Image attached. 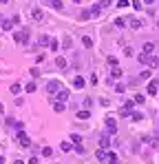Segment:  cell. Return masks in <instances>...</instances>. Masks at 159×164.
<instances>
[{
    "instance_id": "6da1fadb",
    "label": "cell",
    "mask_w": 159,
    "mask_h": 164,
    "mask_svg": "<svg viewBox=\"0 0 159 164\" xmlns=\"http://www.w3.org/2000/svg\"><path fill=\"white\" fill-rule=\"evenodd\" d=\"M104 122H106L108 135H115V133H117V122H115V118H113V115H106V120H104Z\"/></svg>"
},
{
    "instance_id": "7a4b0ae2",
    "label": "cell",
    "mask_w": 159,
    "mask_h": 164,
    "mask_svg": "<svg viewBox=\"0 0 159 164\" xmlns=\"http://www.w3.org/2000/svg\"><path fill=\"white\" fill-rule=\"evenodd\" d=\"M16 42H20V44H27L29 42V29H20V31H16Z\"/></svg>"
},
{
    "instance_id": "3957f363",
    "label": "cell",
    "mask_w": 159,
    "mask_h": 164,
    "mask_svg": "<svg viewBox=\"0 0 159 164\" xmlns=\"http://www.w3.org/2000/svg\"><path fill=\"white\" fill-rule=\"evenodd\" d=\"M71 84H73V89H84V87H86V80H84L82 75H75V78H73V80H71Z\"/></svg>"
},
{
    "instance_id": "277c9868",
    "label": "cell",
    "mask_w": 159,
    "mask_h": 164,
    "mask_svg": "<svg viewBox=\"0 0 159 164\" xmlns=\"http://www.w3.org/2000/svg\"><path fill=\"white\" fill-rule=\"evenodd\" d=\"M18 142H20L22 147H31V140H29V135H27V133L22 131V129L18 131Z\"/></svg>"
},
{
    "instance_id": "5b68a950",
    "label": "cell",
    "mask_w": 159,
    "mask_h": 164,
    "mask_svg": "<svg viewBox=\"0 0 159 164\" xmlns=\"http://www.w3.org/2000/svg\"><path fill=\"white\" fill-rule=\"evenodd\" d=\"M55 100H58V102H67L69 100V89H60L58 93H55Z\"/></svg>"
},
{
    "instance_id": "8992f818",
    "label": "cell",
    "mask_w": 159,
    "mask_h": 164,
    "mask_svg": "<svg viewBox=\"0 0 159 164\" xmlns=\"http://www.w3.org/2000/svg\"><path fill=\"white\" fill-rule=\"evenodd\" d=\"M0 22H2V29H5V31H11L13 25H16V22H13V18H11V20H5L2 16H0Z\"/></svg>"
},
{
    "instance_id": "52a82bcc",
    "label": "cell",
    "mask_w": 159,
    "mask_h": 164,
    "mask_svg": "<svg viewBox=\"0 0 159 164\" xmlns=\"http://www.w3.org/2000/svg\"><path fill=\"white\" fill-rule=\"evenodd\" d=\"M62 89V87H60V82H49V84H47V91H49V93H58V91Z\"/></svg>"
},
{
    "instance_id": "ba28073f",
    "label": "cell",
    "mask_w": 159,
    "mask_h": 164,
    "mask_svg": "<svg viewBox=\"0 0 159 164\" xmlns=\"http://www.w3.org/2000/svg\"><path fill=\"white\" fill-rule=\"evenodd\" d=\"M31 16H33V20H38V22H40V20H44V13H42V9H31Z\"/></svg>"
},
{
    "instance_id": "9c48e42d",
    "label": "cell",
    "mask_w": 159,
    "mask_h": 164,
    "mask_svg": "<svg viewBox=\"0 0 159 164\" xmlns=\"http://www.w3.org/2000/svg\"><path fill=\"white\" fill-rule=\"evenodd\" d=\"M75 118H77V120H88V118H91V111H88V109H84V111H77Z\"/></svg>"
},
{
    "instance_id": "30bf717a",
    "label": "cell",
    "mask_w": 159,
    "mask_h": 164,
    "mask_svg": "<svg viewBox=\"0 0 159 164\" xmlns=\"http://www.w3.org/2000/svg\"><path fill=\"white\" fill-rule=\"evenodd\" d=\"M108 144H110V135H108V133H104V135L100 138V147H102V149H106Z\"/></svg>"
},
{
    "instance_id": "8fae6325",
    "label": "cell",
    "mask_w": 159,
    "mask_h": 164,
    "mask_svg": "<svg viewBox=\"0 0 159 164\" xmlns=\"http://www.w3.org/2000/svg\"><path fill=\"white\" fill-rule=\"evenodd\" d=\"M64 109H67L64 102H53V111H55V113H64Z\"/></svg>"
},
{
    "instance_id": "7c38bea8",
    "label": "cell",
    "mask_w": 159,
    "mask_h": 164,
    "mask_svg": "<svg viewBox=\"0 0 159 164\" xmlns=\"http://www.w3.org/2000/svg\"><path fill=\"white\" fill-rule=\"evenodd\" d=\"M155 51V42H144V53H152Z\"/></svg>"
},
{
    "instance_id": "4fadbf2b",
    "label": "cell",
    "mask_w": 159,
    "mask_h": 164,
    "mask_svg": "<svg viewBox=\"0 0 159 164\" xmlns=\"http://www.w3.org/2000/svg\"><path fill=\"white\" fill-rule=\"evenodd\" d=\"M51 7H53V9H58V11H60V9L64 7V2H62V0H51Z\"/></svg>"
},
{
    "instance_id": "5bb4252c",
    "label": "cell",
    "mask_w": 159,
    "mask_h": 164,
    "mask_svg": "<svg viewBox=\"0 0 159 164\" xmlns=\"http://www.w3.org/2000/svg\"><path fill=\"white\" fill-rule=\"evenodd\" d=\"M55 65H58L60 69H62V71H64V69H67V67H69V65H67V60H64V58H58V60H55Z\"/></svg>"
},
{
    "instance_id": "9a60e30c",
    "label": "cell",
    "mask_w": 159,
    "mask_h": 164,
    "mask_svg": "<svg viewBox=\"0 0 159 164\" xmlns=\"http://www.w3.org/2000/svg\"><path fill=\"white\" fill-rule=\"evenodd\" d=\"M110 75H113V78H122V69H119V67H113V69H110Z\"/></svg>"
},
{
    "instance_id": "2e32d148",
    "label": "cell",
    "mask_w": 159,
    "mask_h": 164,
    "mask_svg": "<svg viewBox=\"0 0 159 164\" xmlns=\"http://www.w3.org/2000/svg\"><path fill=\"white\" fill-rule=\"evenodd\" d=\"M82 44L86 47V49H91V47H93V40L88 38V36H84V38H82Z\"/></svg>"
},
{
    "instance_id": "e0dca14e",
    "label": "cell",
    "mask_w": 159,
    "mask_h": 164,
    "mask_svg": "<svg viewBox=\"0 0 159 164\" xmlns=\"http://www.w3.org/2000/svg\"><path fill=\"white\" fill-rule=\"evenodd\" d=\"M130 27H133V29H142V20L133 18V20H130Z\"/></svg>"
},
{
    "instance_id": "ac0fdd59",
    "label": "cell",
    "mask_w": 159,
    "mask_h": 164,
    "mask_svg": "<svg viewBox=\"0 0 159 164\" xmlns=\"http://www.w3.org/2000/svg\"><path fill=\"white\" fill-rule=\"evenodd\" d=\"M71 142H73L75 147H82V138H80V135H71Z\"/></svg>"
},
{
    "instance_id": "d6986e66",
    "label": "cell",
    "mask_w": 159,
    "mask_h": 164,
    "mask_svg": "<svg viewBox=\"0 0 159 164\" xmlns=\"http://www.w3.org/2000/svg\"><path fill=\"white\" fill-rule=\"evenodd\" d=\"M106 157H108V153L104 149H97V160H106Z\"/></svg>"
},
{
    "instance_id": "ffe728a7",
    "label": "cell",
    "mask_w": 159,
    "mask_h": 164,
    "mask_svg": "<svg viewBox=\"0 0 159 164\" xmlns=\"http://www.w3.org/2000/svg\"><path fill=\"white\" fill-rule=\"evenodd\" d=\"M49 47H51V49H53V51H58V49H60V42L55 40V38H51V42H49Z\"/></svg>"
},
{
    "instance_id": "44dd1931",
    "label": "cell",
    "mask_w": 159,
    "mask_h": 164,
    "mask_svg": "<svg viewBox=\"0 0 159 164\" xmlns=\"http://www.w3.org/2000/svg\"><path fill=\"white\" fill-rule=\"evenodd\" d=\"M42 155H44V157H51V155H53V149H51V147H44V149H42Z\"/></svg>"
},
{
    "instance_id": "7402d4cb",
    "label": "cell",
    "mask_w": 159,
    "mask_h": 164,
    "mask_svg": "<svg viewBox=\"0 0 159 164\" xmlns=\"http://www.w3.org/2000/svg\"><path fill=\"white\" fill-rule=\"evenodd\" d=\"M148 93H150V95H155V93H157V84H155V82H150V84H148Z\"/></svg>"
},
{
    "instance_id": "603a6c76",
    "label": "cell",
    "mask_w": 159,
    "mask_h": 164,
    "mask_svg": "<svg viewBox=\"0 0 159 164\" xmlns=\"http://www.w3.org/2000/svg\"><path fill=\"white\" fill-rule=\"evenodd\" d=\"M60 149H62V151H71V149H73V144H71V142H62V144H60Z\"/></svg>"
},
{
    "instance_id": "cb8c5ba5",
    "label": "cell",
    "mask_w": 159,
    "mask_h": 164,
    "mask_svg": "<svg viewBox=\"0 0 159 164\" xmlns=\"http://www.w3.org/2000/svg\"><path fill=\"white\" fill-rule=\"evenodd\" d=\"M49 42H51V38H49V36H40V44H42V47H47Z\"/></svg>"
},
{
    "instance_id": "d4e9b609",
    "label": "cell",
    "mask_w": 159,
    "mask_h": 164,
    "mask_svg": "<svg viewBox=\"0 0 159 164\" xmlns=\"http://www.w3.org/2000/svg\"><path fill=\"white\" fill-rule=\"evenodd\" d=\"M115 27H119V29L126 27V20H124V18H115Z\"/></svg>"
},
{
    "instance_id": "484cf974",
    "label": "cell",
    "mask_w": 159,
    "mask_h": 164,
    "mask_svg": "<svg viewBox=\"0 0 159 164\" xmlns=\"http://www.w3.org/2000/svg\"><path fill=\"white\" fill-rule=\"evenodd\" d=\"M133 102H135V104H144V102H146V98H144V95H135Z\"/></svg>"
},
{
    "instance_id": "4316f807",
    "label": "cell",
    "mask_w": 159,
    "mask_h": 164,
    "mask_svg": "<svg viewBox=\"0 0 159 164\" xmlns=\"http://www.w3.org/2000/svg\"><path fill=\"white\" fill-rule=\"evenodd\" d=\"M108 164H119V160H117L115 153H110V155H108Z\"/></svg>"
},
{
    "instance_id": "83f0119b",
    "label": "cell",
    "mask_w": 159,
    "mask_h": 164,
    "mask_svg": "<svg viewBox=\"0 0 159 164\" xmlns=\"http://www.w3.org/2000/svg\"><path fill=\"white\" fill-rule=\"evenodd\" d=\"M25 89H27V93H33V91H35V84H33V82H29Z\"/></svg>"
},
{
    "instance_id": "f1b7e54d",
    "label": "cell",
    "mask_w": 159,
    "mask_h": 164,
    "mask_svg": "<svg viewBox=\"0 0 159 164\" xmlns=\"http://www.w3.org/2000/svg\"><path fill=\"white\" fill-rule=\"evenodd\" d=\"M130 118H133L135 122H139V120H144V115H142V113H130Z\"/></svg>"
},
{
    "instance_id": "f546056e",
    "label": "cell",
    "mask_w": 159,
    "mask_h": 164,
    "mask_svg": "<svg viewBox=\"0 0 159 164\" xmlns=\"http://www.w3.org/2000/svg\"><path fill=\"white\" fill-rule=\"evenodd\" d=\"M20 89H22L20 84H11V93H20Z\"/></svg>"
},
{
    "instance_id": "4dcf8cb0",
    "label": "cell",
    "mask_w": 159,
    "mask_h": 164,
    "mask_svg": "<svg viewBox=\"0 0 159 164\" xmlns=\"http://www.w3.org/2000/svg\"><path fill=\"white\" fill-rule=\"evenodd\" d=\"M84 107L91 109V107H93V100H91V98H86V100H84Z\"/></svg>"
},
{
    "instance_id": "1f68e13d",
    "label": "cell",
    "mask_w": 159,
    "mask_h": 164,
    "mask_svg": "<svg viewBox=\"0 0 159 164\" xmlns=\"http://www.w3.org/2000/svg\"><path fill=\"white\" fill-rule=\"evenodd\" d=\"M117 7L122 9V7H128V0H117Z\"/></svg>"
},
{
    "instance_id": "d6a6232c",
    "label": "cell",
    "mask_w": 159,
    "mask_h": 164,
    "mask_svg": "<svg viewBox=\"0 0 159 164\" xmlns=\"http://www.w3.org/2000/svg\"><path fill=\"white\" fill-rule=\"evenodd\" d=\"M139 78H142V80H148V78H150V71H142V75H139Z\"/></svg>"
},
{
    "instance_id": "836d02e7",
    "label": "cell",
    "mask_w": 159,
    "mask_h": 164,
    "mask_svg": "<svg viewBox=\"0 0 159 164\" xmlns=\"http://www.w3.org/2000/svg\"><path fill=\"white\" fill-rule=\"evenodd\" d=\"M108 65H110V67H117V60H115L113 56H108Z\"/></svg>"
},
{
    "instance_id": "e575fe53",
    "label": "cell",
    "mask_w": 159,
    "mask_h": 164,
    "mask_svg": "<svg viewBox=\"0 0 159 164\" xmlns=\"http://www.w3.org/2000/svg\"><path fill=\"white\" fill-rule=\"evenodd\" d=\"M133 7L135 9H142V0H133Z\"/></svg>"
},
{
    "instance_id": "d590c367",
    "label": "cell",
    "mask_w": 159,
    "mask_h": 164,
    "mask_svg": "<svg viewBox=\"0 0 159 164\" xmlns=\"http://www.w3.org/2000/svg\"><path fill=\"white\" fill-rule=\"evenodd\" d=\"M110 2H113V0H102V2H100V5H102V9H104V7H108V5H110Z\"/></svg>"
},
{
    "instance_id": "8d00e7d4",
    "label": "cell",
    "mask_w": 159,
    "mask_h": 164,
    "mask_svg": "<svg viewBox=\"0 0 159 164\" xmlns=\"http://www.w3.org/2000/svg\"><path fill=\"white\" fill-rule=\"evenodd\" d=\"M29 164H38V157H31V160H29Z\"/></svg>"
},
{
    "instance_id": "74e56055",
    "label": "cell",
    "mask_w": 159,
    "mask_h": 164,
    "mask_svg": "<svg viewBox=\"0 0 159 164\" xmlns=\"http://www.w3.org/2000/svg\"><path fill=\"white\" fill-rule=\"evenodd\" d=\"M144 2H146V5H152V2H155V0H144Z\"/></svg>"
},
{
    "instance_id": "f35d334b",
    "label": "cell",
    "mask_w": 159,
    "mask_h": 164,
    "mask_svg": "<svg viewBox=\"0 0 159 164\" xmlns=\"http://www.w3.org/2000/svg\"><path fill=\"white\" fill-rule=\"evenodd\" d=\"M2 113H5V107H2V104H0V115H2Z\"/></svg>"
},
{
    "instance_id": "ab89813d",
    "label": "cell",
    "mask_w": 159,
    "mask_h": 164,
    "mask_svg": "<svg viewBox=\"0 0 159 164\" xmlns=\"http://www.w3.org/2000/svg\"><path fill=\"white\" fill-rule=\"evenodd\" d=\"M13 164H25V162H22V160H16V162H13Z\"/></svg>"
},
{
    "instance_id": "60d3db41",
    "label": "cell",
    "mask_w": 159,
    "mask_h": 164,
    "mask_svg": "<svg viewBox=\"0 0 159 164\" xmlns=\"http://www.w3.org/2000/svg\"><path fill=\"white\" fill-rule=\"evenodd\" d=\"M0 164H5V157H2V155H0Z\"/></svg>"
},
{
    "instance_id": "b9f144b4",
    "label": "cell",
    "mask_w": 159,
    "mask_h": 164,
    "mask_svg": "<svg viewBox=\"0 0 159 164\" xmlns=\"http://www.w3.org/2000/svg\"><path fill=\"white\" fill-rule=\"evenodd\" d=\"M0 2H2V5H7V2H9V0H0Z\"/></svg>"
},
{
    "instance_id": "7bdbcfd3",
    "label": "cell",
    "mask_w": 159,
    "mask_h": 164,
    "mask_svg": "<svg viewBox=\"0 0 159 164\" xmlns=\"http://www.w3.org/2000/svg\"><path fill=\"white\" fill-rule=\"evenodd\" d=\"M157 27H159V20H157Z\"/></svg>"
}]
</instances>
